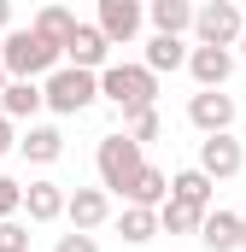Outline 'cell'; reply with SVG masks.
Here are the masks:
<instances>
[{
    "mask_svg": "<svg viewBox=\"0 0 246 252\" xmlns=\"http://www.w3.org/2000/svg\"><path fill=\"white\" fill-rule=\"evenodd\" d=\"M100 100H112L123 118H141V112H158V76L147 64H106L100 70Z\"/></svg>",
    "mask_w": 246,
    "mask_h": 252,
    "instance_id": "cell-1",
    "label": "cell"
},
{
    "mask_svg": "<svg viewBox=\"0 0 246 252\" xmlns=\"http://www.w3.org/2000/svg\"><path fill=\"white\" fill-rule=\"evenodd\" d=\"M6 76L12 82H41V76H53L64 59V47H53L47 35H35V30H12L6 41Z\"/></svg>",
    "mask_w": 246,
    "mask_h": 252,
    "instance_id": "cell-2",
    "label": "cell"
},
{
    "mask_svg": "<svg viewBox=\"0 0 246 252\" xmlns=\"http://www.w3.org/2000/svg\"><path fill=\"white\" fill-rule=\"evenodd\" d=\"M41 94H47V112L76 118V112H88V106L100 100V76H88V70H76V64H59V70L41 82Z\"/></svg>",
    "mask_w": 246,
    "mask_h": 252,
    "instance_id": "cell-3",
    "label": "cell"
},
{
    "mask_svg": "<svg viewBox=\"0 0 246 252\" xmlns=\"http://www.w3.org/2000/svg\"><path fill=\"white\" fill-rule=\"evenodd\" d=\"M94 170H100V188H106V193H123L135 176H141V170H147V158H141V147H135V141L118 129V135H106V141H100Z\"/></svg>",
    "mask_w": 246,
    "mask_h": 252,
    "instance_id": "cell-4",
    "label": "cell"
},
{
    "mask_svg": "<svg viewBox=\"0 0 246 252\" xmlns=\"http://www.w3.org/2000/svg\"><path fill=\"white\" fill-rule=\"evenodd\" d=\"M193 35H199V47H241V35H246L241 6L235 0H205L193 12Z\"/></svg>",
    "mask_w": 246,
    "mask_h": 252,
    "instance_id": "cell-5",
    "label": "cell"
},
{
    "mask_svg": "<svg viewBox=\"0 0 246 252\" xmlns=\"http://www.w3.org/2000/svg\"><path fill=\"white\" fill-rule=\"evenodd\" d=\"M187 124L199 129V135H229V129H235V100H229L223 88H211V94L199 88V94L187 100Z\"/></svg>",
    "mask_w": 246,
    "mask_h": 252,
    "instance_id": "cell-6",
    "label": "cell"
},
{
    "mask_svg": "<svg viewBox=\"0 0 246 252\" xmlns=\"http://www.w3.org/2000/svg\"><path fill=\"white\" fill-rule=\"evenodd\" d=\"M100 35L112 41V47H129L135 35H141V24H147V12L135 6V0H100Z\"/></svg>",
    "mask_w": 246,
    "mask_h": 252,
    "instance_id": "cell-7",
    "label": "cell"
},
{
    "mask_svg": "<svg viewBox=\"0 0 246 252\" xmlns=\"http://www.w3.org/2000/svg\"><path fill=\"white\" fill-rule=\"evenodd\" d=\"M241 164H246V153H241V141H235V135H205V141H199V170H205L211 182L241 176Z\"/></svg>",
    "mask_w": 246,
    "mask_h": 252,
    "instance_id": "cell-8",
    "label": "cell"
},
{
    "mask_svg": "<svg viewBox=\"0 0 246 252\" xmlns=\"http://www.w3.org/2000/svg\"><path fill=\"white\" fill-rule=\"evenodd\" d=\"M64 59L76 64V70H88V76H100L106 59H112V41L100 35V24H76V35L64 41Z\"/></svg>",
    "mask_w": 246,
    "mask_h": 252,
    "instance_id": "cell-9",
    "label": "cell"
},
{
    "mask_svg": "<svg viewBox=\"0 0 246 252\" xmlns=\"http://www.w3.org/2000/svg\"><path fill=\"white\" fill-rule=\"evenodd\" d=\"M64 217H70V229H76V235H94V229L112 217V193H106V188H70Z\"/></svg>",
    "mask_w": 246,
    "mask_h": 252,
    "instance_id": "cell-10",
    "label": "cell"
},
{
    "mask_svg": "<svg viewBox=\"0 0 246 252\" xmlns=\"http://www.w3.org/2000/svg\"><path fill=\"white\" fill-rule=\"evenodd\" d=\"M64 205H70V193L59 188V182H24V217L30 223H59L64 217Z\"/></svg>",
    "mask_w": 246,
    "mask_h": 252,
    "instance_id": "cell-11",
    "label": "cell"
},
{
    "mask_svg": "<svg viewBox=\"0 0 246 252\" xmlns=\"http://www.w3.org/2000/svg\"><path fill=\"white\" fill-rule=\"evenodd\" d=\"M187 70H193V82L211 94V88H223V82L235 76V53H229V47H193Z\"/></svg>",
    "mask_w": 246,
    "mask_h": 252,
    "instance_id": "cell-12",
    "label": "cell"
},
{
    "mask_svg": "<svg viewBox=\"0 0 246 252\" xmlns=\"http://www.w3.org/2000/svg\"><path fill=\"white\" fill-rule=\"evenodd\" d=\"M18 153H24L30 164H59L64 158V135L53 124H30L24 135H18Z\"/></svg>",
    "mask_w": 246,
    "mask_h": 252,
    "instance_id": "cell-13",
    "label": "cell"
},
{
    "mask_svg": "<svg viewBox=\"0 0 246 252\" xmlns=\"http://www.w3.org/2000/svg\"><path fill=\"white\" fill-rule=\"evenodd\" d=\"M164 199H170V176H164L158 164H147V170L123 188V205H141V211H164Z\"/></svg>",
    "mask_w": 246,
    "mask_h": 252,
    "instance_id": "cell-14",
    "label": "cell"
},
{
    "mask_svg": "<svg viewBox=\"0 0 246 252\" xmlns=\"http://www.w3.org/2000/svg\"><path fill=\"white\" fill-rule=\"evenodd\" d=\"M211 188H217V182H211L199 164H187V170L170 176V199H182V205H193V211H205V217H211Z\"/></svg>",
    "mask_w": 246,
    "mask_h": 252,
    "instance_id": "cell-15",
    "label": "cell"
},
{
    "mask_svg": "<svg viewBox=\"0 0 246 252\" xmlns=\"http://www.w3.org/2000/svg\"><path fill=\"white\" fill-rule=\"evenodd\" d=\"M193 12H199V6H187V0H153V6H147L153 30H158V35H176V41L193 30Z\"/></svg>",
    "mask_w": 246,
    "mask_h": 252,
    "instance_id": "cell-16",
    "label": "cell"
},
{
    "mask_svg": "<svg viewBox=\"0 0 246 252\" xmlns=\"http://www.w3.org/2000/svg\"><path fill=\"white\" fill-rule=\"evenodd\" d=\"M199 241L211 252H241V211H211L205 229H199Z\"/></svg>",
    "mask_w": 246,
    "mask_h": 252,
    "instance_id": "cell-17",
    "label": "cell"
},
{
    "mask_svg": "<svg viewBox=\"0 0 246 252\" xmlns=\"http://www.w3.org/2000/svg\"><path fill=\"white\" fill-rule=\"evenodd\" d=\"M193 59V47H182V41H176V35H153V41H147V70H153V76H164V70H182V64Z\"/></svg>",
    "mask_w": 246,
    "mask_h": 252,
    "instance_id": "cell-18",
    "label": "cell"
},
{
    "mask_svg": "<svg viewBox=\"0 0 246 252\" xmlns=\"http://www.w3.org/2000/svg\"><path fill=\"white\" fill-rule=\"evenodd\" d=\"M30 30H35V35H47L53 47H64V41L76 35V12H70V6H41V12L30 18Z\"/></svg>",
    "mask_w": 246,
    "mask_h": 252,
    "instance_id": "cell-19",
    "label": "cell"
},
{
    "mask_svg": "<svg viewBox=\"0 0 246 252\" xmlns=\"http://www.w3.org/2000/svg\"><path fill=\"white\" fill-rule=\"evenodd\" d=\"M41 106H47L41 82H6V94H0V112L6 118H35Z\"/></svg>",
    "mask_w": 246,
    "mask_h": 252,
    "instance_id": "cell-20",
    "label": "cell"
},
{
    "mask_svg": "<svg viewBox=\"0 0 246 252\" xmlns=\"http://www.w3.org/2000/svg\"><path fill=\"white\" fill-rule=\"evenodd\" d=\"M118 235L129 241V247H147L153 235H164V229H158V211H141V205H123V217H118Z\"/></svg>",
    "mask_w": 246,
    "mask_h": 252,
    "instance_id": "cell-21",
    "label": "cell"
},
{
    "mask_svg": "<svg viewBox=\"0 0 246 252\" xmlns=\"http://www.w3.org/2000/svg\"><path fill=\"white\" fill-rule=\"evenodd\" d=\"M158 229H164V235H199V229H205V211H193V205H182V199H164Z\"/></svg>",
    "mask_w": 246,
    "mask_h": 252,
    "instance_id": "cell-22",
    "label": "cell"
},
{
    "mask_svg": "<svg viewBox=\"0 0 246 252\" xmlns=\"http://www.w3.org/2000/svg\"><path fill=\"white\" fill-rule=\"evenodd\" d=\"M135 147H147V141H158L164 135V124H158V112H141V118H129V129H123Z\"/></svg>",
    "mask_w": 246,
    "mask_h": 252,
    "instance_id": "cell-23",
    "label": "cell"
},
{
    "mask_svg": "<svg viewBox=\"0 0 246 252\" xmlns=\"http://www.w3.org/2000/svg\"><path fill=\"white\" fill-rule=\"evenodd\" d=\"M24 211V182H12V176H0V223H12Z\"/></svg>",
    "mask_w": 246,
    "mask_h": 252,
    "instance_id": "cell-24",
    "label": "cell"
},
{
    "mask_svg": "<svg viewBox=\"0 0 246 252\" xmlns=\"http://www.w3.org/2000/svg\"><path fill=\"white\" fill-rule=\"evenodd\" d=\"M0 252H30V223H24V217L0 223Z\"/></svg>",
    "mask_w": 246,
    "mask_h": 252,
    "instance_id": "cell-25",
    "label": "cell"
},
{
    "mask_svg": "<svg viewBox=\"0 0 246 252\" xmlns=\"http://www.w3.org/2000/svg\"><path fill=\"white\" fill-rule=\"evenodd\" d=\"M53 252H100V241H94V235H76V229H70V235H59V241H53Z\"/></svg>",
    "mask_w": 246,
    "mask_h": 252,
    "instance_id": "cell-26",
    "label": "cell"
},
{
    "mask_svg": "<svg viewBox=\"0 0 246 252\" xmlns=\"http://www.w3.org/2000/svg\"><path fill=\"white\" fill-rule=\"evenodd\" d=\"M12 147H18V135H12V118H6V112H0V158H6V153H12Z\"/></svg>",
    "mask_w": 246,
    "mask_h": 252,
    "instance_id": "cell-27",
    "label": "cell"
},
{
    "mask_svg": "<svg viewBox=\"0 0 246 252\" xmlns=\"http://www.w3.org/2000/svg\"><path fill=\"white\" fill-rule=\"evenodd\" d=\"M12 35V0H0V41Z\"/></svg>",
    "mask_w": 246,
    "mask_h": 252,
    "instance_id": "cell-28",
    "label": "cell"
},
{
    "mask_svg": "<svg viewBox=\"0 0 246 252\" xmlns=\"http://www.w3.org/2000/svg\"><path fill=\"white\" fill-rule=\"evenodd\" d=\"M6 82H12V76H6V47H0V94H6Z\"/></svg>",
    "mask_w": 246,
    "mask_h": 252,
    "instance_id": "cell-29",
    "label": "cell"
},
{
    "mask_svg": "<svg viewBox=\"0 0 246 252\" xmlns=\"http://www.w3.org/2000/svg\"><path fill=\"white\" fill-rule=\"evenodd\" d=\"M241 252H246V211H241Z\"/></svg>",
    "mask_w": 246,
    "mask_h": 252,
    "instance_id": "cell-30",
    "label": "cell"
},
{
    "mask_svg": "<svg viewBox=\"0 0 246 252\" xmlns=\"http://www.w3.org/2000/svg\"><path fill=\"white\" fill-rule=\"evenodd\" d=\"M241 59H246V35H241Z\"/></svg>",
    "mask_w": 246,
    "mask_h": 252,
    "instance_id": "cell-31",
    "label": "cell"
}]
</instances>
